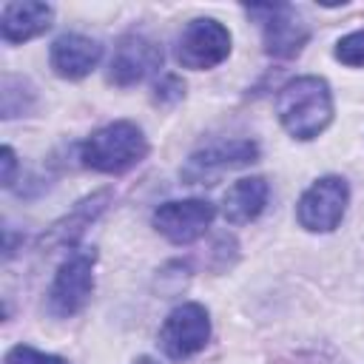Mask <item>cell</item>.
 Wrapping results in <instances>:
<instances>
[{
    "instance_id": "1",
    "label": "cell",
    "mask_w": 364,
    "mask_h": 364,
    "mask_svg": "<svg viewBox=\"0 0 364 364\" xmlns=\"http://www.w3.org/2000/svg\"><path fill=\"white\" fill-rule=\"evenodd\" d=\"M276 114L284 131L296 139L318 136L333 119V94L321 77H296L282 85L276 97Z\"/></svg>"
},
{
    "instance_id": "2",
    "label": "cell",
    "mask_w": 364,
    "mask_h": 364,
    "mask_svg": "<svg viewBox=\"0 0 364 364\" xmlns=\"http://www.w3.org/2000/svg\"><path fill=\"white\" fill-rule=\"evenodd\" d=\"M148 154V139L136 122L117 119L97 128L80 148V159L85 168L100 173H125Z\"/></svg>"
},
{
    "instance_id": "3",
    "label": "cell",
    "mask_w": 364,
    "mask_h": 364,
    "mask_svg": "<svg viewBox=\"0 0 364 364\" xmlns=\"http://www.w3.org/2000/svg\"><path fill=\"white\" fill-rule=\"evenodd\" d=\"M347 202H350L347 182L341 176H321L301 193L296 205L299 225L313 233H330L344 219Z\"/></svg>"
},
{
    "instance_id": "4",
    "label": "cell",
    "mask_w": 364,
    "mask_h": 364,
    "mask_svg": "<svg viewBox=\"0 0 364 364\" xmlns=\"http://www.w3.org/2000/svg\"><path fill=\"white\" fill-rule=\"evenodd\" d=\"M208 338H210V316L196 301H185L173 307L159 327V347L173 361L196 355L208 344Z\"/></svg>"
},
{
    "instance_id": "5",
    "label": "cell",
    "mask_w": 364,
    "mask_h": 364,
    "mask_svg": "<svg viewBox=\"0 0 364 364\" xmlns=\"http://www.w3.org/2000/svg\"><path fill=\"white\" fill-rule=\"evenodd\" d=\"M94 290V253L77 250L60 267L48 290V310L57 318H68L85 307Z\"/></svg>"
},
{
    "instance_id": "6",
    "label": "cell",
    "mask_w": 364,
    "mask_h": 364,
    "mask_svg": "<svg viewBox=\"0 0 364 364\" xmlns=\"http://www.w3.org/2000/svg\"><path fill=\"white\" fill-rule=\"evenodd\" d=\"M230 54V31L213 17L191 20L176 40V60L185 68L202 71L219 65Z\"/></svg>"
},
{
    "instance_id": "7",
    "label": "cell",
    "mask_w": 364,
    "mask_h": 364,
    "mask_svg": "<svg viewBox=\"0 0 364 364\" xmlns=\"http://www.w3.org/2000/svg\"><path fill=\"white\" fill-rule=\"evenodd\" d=\"M213 216L216 208L208 199H179L154 210V228L173 245H191L210 228Z\"/></svg>"
},
{
    "instance_id": "8",
    "label": "cell",
    "mask_w": 364,
    "mask_h": 364,
    "mask_svg": "<svg viewBox=\"0 0 364 364\" xmlns=\"http://www.w3.org/2000/svg\"><path fill=\"white\" fill-rule=\"evenodd\" d=\"M253 17H259L262 23V34H264V51L273 57H296L310 31L307 26L299 20V14L287 6V3H276V6H250L247 9Z\"/></svg>"
},
{
    "instance_id": "9",
    "label": "cell",
    "mask_w": 364,
    "mask_h": 364,
    "mask_svg": "<svg viewBox=\"0 0 364 364\" xmlns=\"http://www.w3.org/2000/svg\"><path fill=\"white\" fill-rule=\"evenodd\" d=\"M162 65V48L145 34H125L114 46L108 63V80L119 88L134 85Z\"/></svg>"
},
{
    "instance_id": "10",
    "label": "cell",
    "mask_w": 364,
    "mask_h": 364,
    "mask_svg": "<svg viewBox=\"0 0 364 364\" xmlns=\"http://www.w3.org/2000/svg\"><path fill=\"white\" fill-rule=\"evenodd\" d=\"M259 159V145L253 139H228V142H213L202 151H196L182 176L191 179V182H199L210 173H219V171H230V168H242V165H250Z\"/></svg>"
},
{
    "instance_id": "11",
    "label": "cell",
    "mask_w": 364,
    "mask_h": 364,
    "mask_svg": "<svg viewBox=\"0 0 364 364\" xmlns=\"http://www.w3.org/2000/svg\"><path fill=\"white\" fill-rule=\"evenodd\" d=\"M102 57V46L85 34H63L51 43L48 60L57 77L63 80H82L97 68Z\"/></svg>"
},
{
    "instance_id": "12",
    "label": "cell",
    "mask_w": 364,
    "mask_h": 364,
    "mask_svg": "<svg viewBox=\"0 0 364 364\" xmlns=\"http://www.w3.org/2000/svg\"><path fill=\"white\" fill-rule=\"evenodd\" d=\"M51 26V6L37 0L6 3L0 14V34L9 43H26Z\"/></svg>"
},
{
    "instance_id": "13",
    "label": "cell",
    "mask_w": 364,
    "mask_h": 364,
    "mask_svg": "<svg viewBox=\"0 0 364 364\" xmlns=\"http://www.w3.org/2000/svg\"><path fill=\"white\" fill-rule=\"evenodd\" d=\"M267 182L262 176H247V179H239L233 182L225 196H222V216L230 222V225H245V222H253L264 205H267Z\"/></svg>"
},
{
    "instance_id": "14",
    "label": "cell",
    "mask_w": 364,
    "mask_h": 364,
    "mask_svg": "<svg viewBox=\"0 0 364 364\" xmlns=\"http://www.w3.org/2000/svg\"><path fill=\"white\" fill-rule=\"evenodd\" d=\"M336 60L344 65H364V28L336 43Z\"/></svg>"
},
{
    "instance_id": "15",
    "label": "cell",
    "mask_w": 364,
    "mask_h": 364,
    "mask_svg": "<svg viewBox=\"0 0 364 364\" xmlns=\"http://www.w3.org/2000/svg\"><path fill=\"white\" fill-rule=\"evenodd\" d=\"M6 364H65L60 355H51V353H40L34 347H26V344H17L9 350L6 355Z\"/></svg>"
},
{
    "instance_id": "16",
    "label": "cell",
    "mask_w": 364,
    "mask_h": 364,
    "mask_svg": "<svg viewBox=\"0 0 364 364\" xmlns=\"http://www.w3.org/2000/svg\"><path fill=\"white\" fill-rule=\"evenodd\" d=\"M156 94V102H165V105H171V102H176V100H182L185 97V82L176 77V74H165L159 82H156V88H154Z\"/></svg>"
},
{
    "instance_id": "17",
    "label": "cell",
    "mask_w": 364,
    "mask_h": 364,
    "mask_svg": "<svg viewBox=\"0 0 364 364\" xmlns=\"http://www.w3.org/2000/svg\"><path fill=\"white\" fill-rule=\"evenodd\" d=\"M0 162H3V185L11 188L14 185V171H17V156H14V151L9 145L0 151Z\"/></svg>"
},
{
    "instance_id": "18",
    "label": "cell",
    "mask_w": 364,
    "mask_h": 364,
    "mask_svg": "<svg viewBox=\"0 0 364 364\" xmlns=\"http://www.w3.org/2000/svg\"><path fill=\"white\" fill-rule=\"evenodd\" d=\"M134 364H159V361H154V358H151V355H139V358H136V361H134Z\"/></svg>"
}]
</instances>
